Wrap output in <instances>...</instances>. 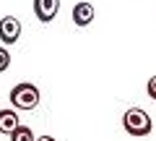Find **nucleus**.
<instances>
[{
    "instance_id": "1",
    "label": "nucleus",
    "mask_w": 156,
    "mask_h": 141,
    "mask_svg": "<svg viewBox=\"0 0 156 141\" xmlns=\"http://www.w3.org/2000/svg\"><path fill=\"white\" fill-rule=\"evenodd\" d=\"M122 125H125V131H128L130 136H135V139H143V136H148L151 128H154V123H151V115L146 113V110H140V107H130V110H125V115H122Z\"/></svg>"
},
{
    "instance_id": "2",
    "label": "nucleus",
    "mask_w": 156,
    "mask_h": 141,
    "mask_svg": "<svg viewBox=\"0 0 156 141\" xmlns=\"http://www.w3.org/2000/svg\"><path fill=\"white\" fill-rule=\"evenodd\" d=\"M39 99H42V94L34 84H16L11 89V105L16 110H37Z\"/></svg>"
},
{
    "instance_id": "3",
    "label": "nucleus",
    "mask_w": 156,
    "mask_h": 141,
    "mask_svg": "<svg viewBox=\"0 0 156 141\" xmlns=\"http://www.w3.org/2000/svg\"><path fill=\"white\" fill-rule=\"evenodd\" d=\"M21 37V21L16 16H3L0 18V42L3 45H16Z\"/></svg>"
},
{
    "instance_id": "4",
    "label": "nucleus",
    "mask_w": 156,
    "mask_h": 141,
    "mask_svg": "<svg viewBox=\"0 0 156 141\" xmlns=\"http://www.w3.org/2000/svg\"><path fill=\"white\" fill-rule=\"evenodd\" d=\"M60 11V0H34V16L42 24H50Z\"/></svg>"
},
{
    "instance_id": "5",
    "label": "nucleus",
    "mask_w": 156,
    "mask_h": 141,
    "mask_svg": "<svg viewBox=\"0 0 156 141\" xmlns=\"http://www.w3.org/2000/svg\"><path fill=\"white\" fill-rule=\"evenodd\" d=\"M91 21H94V6L89 0H78L73 6V24L76 26H89Z\"/></svg>"
},
{
    "instance_id": "6",
    "label": "nucleus",
    "mask_w": 156,
    "mask_h": 141,
    "mask_svg": "<svg viewBox=\"0 0 156 141\" xmlns=\"http://www.w3.org/2000/svg\"><path fill=\"white\" fill-rule=\"evenodd\" d=\"M18 125H21V120H18V113H16V110H11V107L0 110V133L11 136Z\"/></svg>"
},
{
    "instance_id": "7",
    "label": "nucleus",
    "mask_w": 156,
    "mask_h": 141,
    "mask_svg": "<svg viewBox=\"0 0 156 141\" xmlns=\"http://www.w3.org/2000/svg\"><path fill=\"white\" fill-rule=\"evenodd\" d=\"M11 141H37V136L31 133L29 125H18V128L11 133Z\"/></svg>"
},
{
    "instance_id": "8",
    "label": "nucleus",
    "mask_w": 156,
    "mask_h": 141,
    "mask_svg": "<svg viewBox=\"0 0 156 141\" xmlns=\"http://www.w3.org/2000/svg\"><path fill=\"white\" fill-rule=\"evenodd\" d=\"M8 65H11V52H8L5 47H0V73L8 71Z\"/></svg>"
},
{
    "instance_id": "9",
    "label": "nucleus",
    "mask_w": 156,
    "mask_h": 141,
    "mask_svg": "<svg viewBox=\"0 0 156 141\" xmlns=\"http://www.w3.org/2000/svg\"><path fill=\"white\" fill-rule=\"evenodd\" d=\"M146 91H148V99H154V102H156V76H151V79H148V84H146Z\"/></svg>"
},
{
    "instance_id": "10",
    "label": "nucleus",
    "mask_w": 156,
    "mask_h": 141,
    "mask_svg": "<svg viewBox=\"0 0 156 141\" xmlns=\"http://www.w3.org/2000/svg\"><path fill=\"white\" fill-rule=\"evenodd\" d=\"M37 141H57L55 136H50V133H44V136H37Z\"/></svg>"
}]
</instances>
